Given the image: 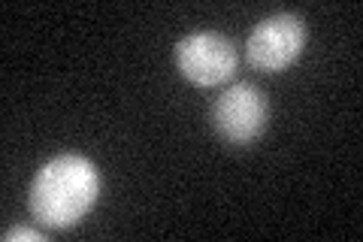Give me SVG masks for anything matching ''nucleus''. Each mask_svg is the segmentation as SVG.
Segmentation results:
<instances>
[{
    "mask_svg": "<svg viewBox=\"0 0 363 242\" xmlns=\"http://www.w3.org/2000/svg\"><path fill=\"white\" fill-rule=\"evenodd\" d=\"M306 21L297 13H276L257 21L245 40V61L260 73H281L306 49Z\"/></svg>",
    "mask_w": 363,
    "mask_h": 242,
    "instance_id": "nucleus-4",
    "label": "nucleus"
},
{
    "mask_svg": "<svg viewBox=\"0 0 363 242\" xmlns=\"http://www.w3.org/2000/svg\"><path fill=\"white\" fill-rule=\"evenodd\" d=\"M269 121V100L267 94L252 82H236L221 91L212 106V128L227 145L245 148L260 133L267 131Z\"/></svg>",
    "mask_w": 363,
    "mask_h": 242,
    "instance_id": "nucleus-2",
    "label": "nucleus"
},
{
    "mask_svg": "<svg viewBox=\"0 0 363 242\" xmlns=\"http://www.w3.org/2000/svg\"><path fill=\"white\" fill-rule=\"evenodd\" d=\"M4 239L6 242H43L45 233H43V230H37V227H9L4 233Z\"/></svg>",
    "mask_w": 363,
    "mask_h": 242,
    "instance_id": "nucleus-5",
    "label": "nucleus"
},
{
    "mask_svg": "<svg viewBox=\"0 0 363 242\" xmlns=\"http://www.w3.org/2000/svg\"><path fill=\"white\" fill-rule=\"evenodd\" d=\"M97 197H100V172L94 160L67 152V155H55L37 170V176L30 182L28 206L30 215L37 218V224L49 230H67L76 227L94 209Z\"/></svg>",
    "mask_w": 363,
    "mask_h": 242,
    "instance_id": "nucleus-1",
    "label": "nucleus"
},
{
    "mask_svg": "<svg viewBox=\"0 0 363 242\" xmlns=\"http://www.w3.org/2000/svg\"><path fill=\"white\" fill-rule=\"evenodd\" d=\"M173 57H176V70L191 85L200 88L230 82L236 64H240L236 45L218 31H194L188 37H182L173 49Z\"/></svg>",
    "mask_w": 363,
    "mask_h": 242,
    "instance_id": "nucleus-3",
    "label": "nucleus"
}]
</instances>
